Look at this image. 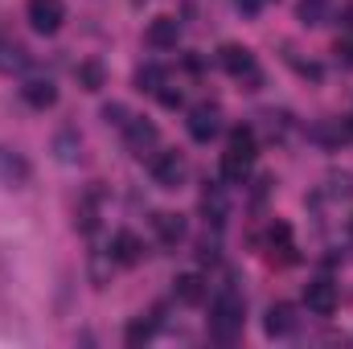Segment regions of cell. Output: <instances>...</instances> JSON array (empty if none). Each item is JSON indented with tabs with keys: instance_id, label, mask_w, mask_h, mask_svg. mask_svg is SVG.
<instances>
[{
	"instance_id": "6da1fadb",
	"label": "cell",
	"mask_w": 353,
	"mask_h": 349,
	"mask_svg": "<svg viewBox=\"0 0 353 349\" xmlns=\"http://www.w3.org/2000/svg\"><path fill=\"white\" fill-rule=\"evenodd\" d=\"M243 317H247L243 296H239L234 288H222V292L214 296V304H210V337L222 341V346H230V341L243 333Z\"/></svg>"
},
{
	"instance_id": "7a4b0ae2",
	"label": "cell",
	"mask_w": 353,
	"mask_h": 349,
	"mask_svg": "<svg viewBox=\"0 0 353 349\" xmlns=\"http://www.w3.org/2000/svg\"><path fill=\"white\" fill-rule=\"evenodd\" d=\"M255 165V132L251 128H234L222 152V177L226 181H243Z\"/></svg>"
},
{
	"instance_id": "3957f363",
	"label": "cell",
	"mask_w": 353,
	"mask_h": 349,
	"mask_svg": "<svg viewBox=\"0 0 353 349\" xmlns=\"http://www.w3.org/2000/svg\"><path fill=\"white\" fill-rule=\"evenodd\" d=\"M148 173H152V181H157L161 189H176V185L189 177V165H185L181 152H152Z\"/></svg>"
},
{
	"instance_id": "277c9868",
	"label": "cell",
	"mask_w": 353,
	"mask_h": 349,
	"mask_svg": "<svg viewBox=\"0 0 353 349\" xmlns=\"http://www.w3.org/2000/svg\"><path fill=\"white\" fill-rule=\"evenodd\" d=\"M25 21H29L37 33H58L62 21H66V4H62V0H29V4H25Z\"/></svg>"
},
{
	"instance_id": "5b68a950",
	"label": "cell",
	"mask_w": 353,
	"mask_h": 349,
	"mask_svg": "<svg viewBox=\"0 0 353 349\" xmlns=\"http://www.w3.org/2000/svg\"><path fill=\"white\" fill-rule=\"evenodd\" d=\"M218 132H222V111H218L214 103H197V107L189 111V136H193L197 144H210Z\"/></svg>"
},
{
	"instance_id": "8992f818",
	"label": "cell",
	"mask_w": 353,
	"mask_h": 349,
	"mask_svg": "<svg viewBox=\"0 0 353 349\" xmlns=\"http://www.w3.org/2000/svg\"><path fill=\"white\" fill-rule=\"evenodd\" d=\"M222 66H226V74L247 79L251 87L259 83V66H255V54L247 46H222Z\"/></svg>"
},
{
	"instance_id": "52a82bcc",
	"label": "cell",
	"mask_w": 353,
	"mask_h": 349,
	"mask_svg": "<svg viewBox=\"0 0 353 349\" xmlns=\"http://www.w3.org/2000/svg\"><path fill=\"white\" fill-rule=\"evenodd\" d=\"M123 140H128V148H132L136 157H152L161 132H157V123H148V119H128V123H123Z\"/></svg>"
},
{
	"instance_id": "ba28073f",
	"label": "cell",
	"mask_w": 353,
	"mask_h": 349,
	"mask_svg": "<svg viewBox=\"0 0 353 349\" xmlns=\"http://www.w3.org/2000/svg\"><path fill=\"white\" fill-rule=\"evenodd\" d=\"M304 304H308V312H316V317H333V308H337V288H333L329 279H312V283L304 288Z\"/></svg>"
},
{
	"instance_id": "9c48e42d",
	"label": "cell",
	"mask_w": 353,
	"mask_h": 349,
	"mask_svg": "<svg viewBox=\"0 0 353 349\" xmlns=\"http://www.w3.org/2000/svg\"><path fill=\"white\" fill-rule=\"evenodd\" d=\"M29 161L12 148H0V185H25L29 181Z\"/></svg>"
},
{
	"instance_id": "30bf717a",
	"label": "cell",
	"mask_w": 353,
	"mask_h": 349,
	"mask_svg": "<svg viewBox=\"0 0 353 349\" xmlns=\"http://www.w3.org/2000/svg\"><path fill=\"white\" fill-rule=\"evenodd\" d=\"M111 259L123 263V267H132V263L144 259V243H140L132 230H119V235L111 239Z\"/></svg>"
},
{
	"instance_id": "8fae6325",
	"label": "cell",
	"mask_w": 353,
	"mask_h": 349,
	"mask_svg": "<svg viewBox=\"0 0 353 349\" xmlns=\"http://www.w3.org/2000/svg\"><path fill=\"white\" fill-rule=\"evenodd\" d=\"M176 37H181V21H176V17H157V21L148 25V46H152V50H173Z\"/></svg>"
},
{
	"instance_id": "7c38bea8",
	"label": "cell",
	"mask_w": 353,
	"mask_h": 349,
	"mask_svg": "<svg viewBox=\"0 0 353 349\" xmlns=\"http://www.w3.org/2000/svg\"><path fill=\"white\" fill-rule=\"evenodd\" d=\"M21 99H25L29 107L46 111V107H54V103H58V87H54L50 79H29V83L21 87Z\"/></svg>"
},
{
	"instance_id": "4fadbf2b",
	"label": "cell",
	"mask_w": 353,
	"mask_h": 349,
	"mask_svg": "<svg viewBox=\"0 0 353 349\" xmlns=\"http://www.w3.org/2000/svg\"><path fill=\"white\" fill-rule=\"evenodd\" d=\"M226 189L222 185H210L205 193H201V214H205V222H214V226H222L226 222Z\"/></svg>"
},
{
	"instance_id": "5bb4252c",
	"label": "cell",
	"mask_w": 353,
	"mask_h": 349,
	"mask_svg": "<svg viewBox=\"0 0 353 349\" xmlns=\"http://www.w3.org/2000/svg\"><path fill=\"white\" fill-rule=\"evenodd\" d=\"M152 230H157V239H161L165 247H176V243L185 239V218H181V214H157V218H152Z\"/></svg>"
},
{
	"instance_id": "9a60e30c",
	"label": "cell",
	"mask_w": 353,
	"mask_h": 349,
	"mask_svg": "<svg viewBox=\"0 0 353 349\" xmlns=\"http://www.w3.org/2000/svg\"><path fill=\"white\" fill-rule=\"evenodd\" d=\"M292 329H296L292 304H271V308H267V337H288Z\"/></svg>"
},
{
	"instance_id": "2e32d148",
	"label": "cell",
	"mask_w": 353,
	"mask_h": 349,
	"mask_svg": "<svg viewBox=\"0 0 353 349\" xmlns=\"http://www.w3.org/2000/svg\"><path fill=\"white\" fill-rule=\"evenodd\" d=\"M173 296L181 304H201V300H205V279H201V275H176Z\"/></svg>"
},
{
	"instance_id": "e0dca14e",
	"label": "cell",
	"mask_w": 353,
	"mask_h": 349,
	"mask_svg": "<svg viewBox=\"0 0 353 349\" xmlns=\"http://www.w3.org/2000/svg\"><path fill=\"white\" fill-rule=\"evenodd\" d=\"M136 87H140V90H152V94H157V90L165 87V70H161V66H140V74H136Z\"/></svg>"
},
{
	"instance_id": "ac0fdd59",
	"label": "cell",
	"mask_w": 353,
	"mask_h": 349,
	"mask_svg": "<svg viewBox=\"0 0 353 349\" xmlns=\"http://www.w3.org/2000/svg\"><path fill=\"white\" fill-rule=\"evenodd\" d=\"M79 83H83V90H99L103 87V66L99 62H83L79 66Z\"/></svg>"
},
{
	"instance_id": "d6986e66",
	"label": "cell",
	"mask_w": 353,
	"mask_h": 349,
	"mask_svg": "<svg viewBox=\"0 0 353 349\" xmlns=\"http://www.w3.org/2000/svg\"><path fill=\"white\" fill-rule=\"evenodd\" d=\"M325 8H329V0H300V21L321 25L325 21Z\"/></svg>"
},
{
	"instance_id": "ffe728a7",
	"label": "cell",
	"mask_w": 353,
	"mask_h": 349,
	"mask_svg": "<svg viewBox=\"0 0 353 349\" xmlns=\"http://www.w3.org/2000/svg\"><path fill=\"white\" fill-rule=\"evenodd\" d=\"M152 329H157V321H144V317H140V321H132V325H128V346L148 341V337H152Z\"/></svg>"
},
{
	"instance_id": "44dd1931",
	"label": "cell",
	"mask_w": 353,
	"mask_h": 349,
	"mask_svg": "<svg viewBox=\"0 0 353 349\" xmlns=\"http://www.w3.org/2000/svg\"><path fill=\"white\" fill-rule=\"evenodd\" d=\"M0 54H4V58H0L4 70H25V50H21V46H4Z\"/></svg>"
},
{
	"instance_id": "7402d4cb",
	"label": "cell",
	"mask_w": 353,
	"mask_h": 349,
	"mask_svg": "<svg viewBox=\"0 0 353 349\" xmlns=\"http://www.w3.org/2000/svg\"><path fill=\"white\" fill-rule=\"evenodd\" d=\"M54 148H58V161H74V152H79V140H74V132H62Z\"/></svg>"
},
{
	"instance_id": "603a6c76",
	"label": "cell",
	"mask_w": 353,
	"mask_h": 349,
	"mask_svg": "<svg viewBox=\"0 0 353 349\" xmlns=\"http://www.w3.org/2000/svg\"><path fill=\"white\" fill-rule=\"evenodd\" d=\"M103 119L115 123V128H123V123H128V111H123L119 103H107V107H103Z\"/></svg>"
},
{
	"instance_id": "cb8c5ba5",
	"label": "cell",
	"mask_w": 353,
	"mask_h": 349,
	"mask_svg": "<svg viewBox=\"0 0 353 349\" xmlns=\"http://www.w3.org/2000/svg\"><path fill=\"white\" fill-rule=\"evenodd\" d=\"M157 94H161L165 107H181V90H157Z\"/></svg>"
},
{
	"instance_id": "d4e9b609",
	"label": "cell",
	"mask_w": 353,
	"mask_h": 349,
	"mask_svg": "<svg viewBox=\"0 0 353 349\" xmlns=\"http://www.w3.org/2000/svg\"><path fill=\"white\" fill-rule=\"evenodd\" d=\"M337 54H341V58H345V62L353 66V37H345V41H337Z\"/></svg>"
},
{
	"instance_id": "484cf974",
	"label": "cell",
	"mask_w": 353,
	"mask_h": 349,
	"mask_svg": "<svg viewBox=\"0 0 353 349\" xmlns=\"http://www.w3.org/2000/svg\"><path fill=\"white\" fill-rule=\"evenodd\" d=\"M234 4H239L243 12H259V8H263L267 0H234Z\"/></svg>"
}]
</instances>
